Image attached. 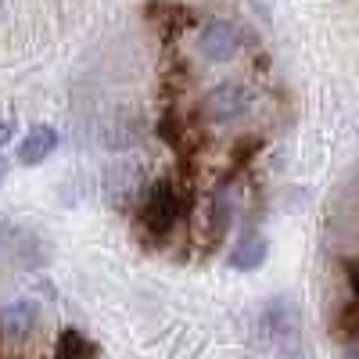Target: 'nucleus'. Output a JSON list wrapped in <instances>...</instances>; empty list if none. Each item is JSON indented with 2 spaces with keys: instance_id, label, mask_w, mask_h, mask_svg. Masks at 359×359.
Instances as JSON below:
<instances>
[{
  "instance_id": "nucleus-1",
  "label": "nucleus",
  "mask_w": 359,
  "mask_h": 359,
  "mask_svg": "<svg viewBox=\"0 0 359 359\" xmlns=\"http://www.w3.org/2000/svg\"><path fill=\"white\" fill-rule=\"evenodd\" d=\"M180 212H184V201H180V191H176L172 184L147 187L144 205H140V223H144L147 233L165 237V233L180 223Z\"/></svg>"
},
{
  "instance_id": "nucleus-2",
  "label": "nucleus",
  "mask_w": 359,
  "mask_h": 359,
  "mask_svg": "<svg viewBox=\"0 0 359 359\" xmlns=\"http://www.w3.org/2000/svg\"><path fill=\"white\" fill-rule=\"evenodd\" d=\"M248 108H252V94L241 83H223L216 90H208L205 101H201L205 118L216 123V126H226V123H233V118H241Z\"/></svg>"
},
{
  "instance_id": "nucleus-3",
  "label": "nucleus",
  "mask_w": 359,
  "mask_h": 359,
  "mask_svg": "<svg viewBox=\"0 0 359 359\" xmlns=\"http://www.w3.org/2000/svg\"><path fill=\"white\" fill-rule=\"evenodd\" d=\"M198 50L205 62H230L241 50V29H237V22H230V18L205 22L198 33Z\"/></svg>"
},
{
  "instance_id": "nucleus-4",
  "label": "nucleus",
  "mask_w": 359,
  "mask_h": 359,
  "mask_svg": "<svg viewBox=\"0 0 359 359\" xmlns=\"http://www.w3.org/2000/svg\"><path fill=\"white\" fill-rule=\"evenodd\" d=\"M40 320V306L29 302V298H18V302L0 309V334L4 338H25Z\"/></svg>"
},
{
  "instance_id": "nucleus-5",
  "label": "nucleus",
  "mask_w": 359,
  "mask_h": 359,
  "mask_svg": "<svg viewBox=\"0 0 359 359\" xmlns=\"http://www.w3.org/2000/svg\"><path fill=\"white\" fill-rule=\"evenodd\" d=\"M54 147H57V130L40 123V126H33V130L22 137V144H18V162H22V165H40L43 158L54 155Z\"/></svg>"
},
{
  "instance_id": "nucleus-6",
  "label": "nucleus",
  "mask_w": 359,
  "mask_h": 359,
  "mask_svg": "<svg viewBox=\"0 0 359 359\" xmlns=\"http://www.w3.org/2000/svg\"><path fill=\"white\" fill-rule=\"evenodd\" d=\"M266 252H269V245H266L262 233H245L241 241H237V248L230 252V266L252 273V269H259L266 262Z\"/></svg>"
},
{
  "instance_id": "nucleus-7",
  "label": "nucleus",
  "mask_w": 359,
  "mask_h": 359,
  "mask_svg": "<svg viewBox=\"0 0 359 359\" xmlns=\"http://www.w3.org/2000/svg\"><path fill=\"white\" fill-rule=\"evenodd\" d=\"M104 187L111 194V201H123V198H133L140 187H144V176H140V165H115L104 180Z\"/></svg>"
},
{
  "instance_id": "nucleus-8",
  "label": "nucleus",
  "mask_w": 359,
  "mask_h": 359,
  "mask_svg": "<svg viewBox=\"0 0 359 359\" xmlns=\"http://www.w3.org/2000/svg\"><path fill=\"white\" fill-rule=\"evenodd\" d=\"M54 359H97V345L90 341L83 331H62L54 345Z\"/></svg>"
},
{
  "instance_id": "nucleus-9",
  "label": "nucleus",
  "mask_w": 359,
  "mask_h": 359,
  "mask_svg": "<svg viewBox=\"0 0 359 359\" xmlns=\"http://www.w3.org/2000/svg\"><path fill=\"white\" fill-rule=\"evenodd\" d=\"M29 241H33V237H29L18 223H11V219H4V216H0V255H4V252H22V245H29Z\"/></svg>"
},
{
  "instance_id": "nucleus-10",
  "label": "nucleus",
  "mask_w": 359,
  "mask_h": 359,
  "mask_svg": "<svg viewBox=\"0 0 359 359\" xmlns=\"http://www.w3.org/2000/svg\"><path fill=\"white\" fill-rule=\"evenodd\" d=\"M334 334L341 341H359V302H352V306L341 309V316L334 323Z\"/></svg>"
},
{
  "instance_id": "nucleus-11",
  "label": "nucleus",
  "mask_w": 359,
  "mask_h": 359,
  "mask_svg": "<svg viewBox=\"0 0 359 359\" xmlns=\"http://www.w3.org/2000/svg\"><path fill=\"white\" fill-rule=\"evenodd\" d=\"M15 130H18V123H15V118H8V115L0 118V147H4V144L15 137Z\"/></svg>"
},
{
  "instance_id": "nucleus-12",
  "label": "nucleus",
  "mask_w": 359,
  "mask_h": 359,
  "mask_svg": "<svg viewBox=\"0 0 359 359\" xmlns=\"http://www.w3.org/2000/svg\"><path fill=\"white\" fill-rule=\"evenodd\" d=\"M8 169H11V162L0 158V187H4V180H8Z\"/></svg>"
},
{
  "instance_id": "nucleus-13",
  "label": "nucleus",
  "mask_w": 359,
  "mask_h": 359,
  "mask_svg": "<svg viewBox=\"0 0 359 359\" xmlns=\"http://www.w3.org/2000/svg\"><path fill=\"white\" fill-rule=\"evenodd\" d=\"M352 291H355V302H359V269H352Z\"/></svg>"
},
{
  "instance_id": "nucleus-14",
  "label": "nucleus",
  "mask_w": 359,
  "mask_h": 359,
  "mask_svg": "<svg viewBox=\"0 0 359 359\" xmlns=\"http://www.w3.org/2000/svg\"><path fill=\"white\" fill-rule=\"evenodd\" d=\"M0 15H4V0H0Z\"/></svg>"
}]
</instances>
